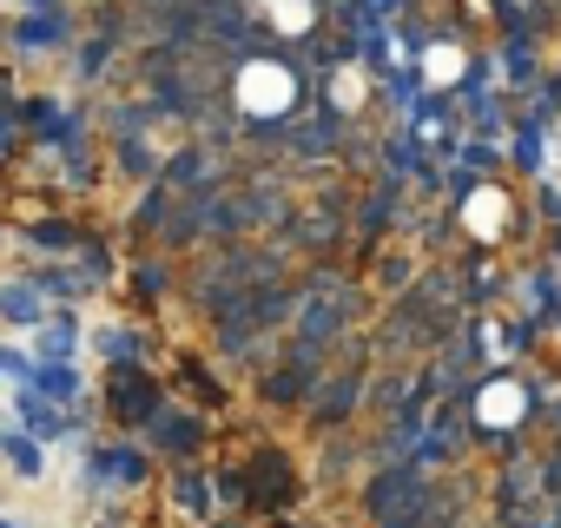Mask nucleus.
Instances as JSON below:
<instances>
[{"instance_id": "nucleus-2", "label": "nucleus", "mask_w": 561, "mask_h": 528, "mask_svg": "<svg viewBox=\"0 0 561 528\" xmlns=\"http://www.w3.org/2000/svg\"><path fill=\"white\" fill-rule=\"evenodd\" d=\"M502 225H508V198H502V192H476V198H469V231L495 238Z\"/></svg>"}, {"instance_id": "nucleus-5", "label": "nucleus", "mask_w": 561, "mask_h": 528, "mask_svg": "<svg viewBox=\"0 0 561 528\" xmlns=\"http://www.w3.org/2000/svg\"><path fill=\"white\" fill-rule=\"evenodd\" d=\"M423 73H430V80H436V87H449V80H456V73H462V54H456V47H436V54H430V67H423Z\"/></svg>"}, {"instance_id": "nucleus-1", "label": "nucleus", "mask_w": 561, "mask_h": 528, "mask_svg": "<svg viewBox=\"0 0 561 528\" xmlns=\"http://www.w3.org/2000/svg\"><path fill=\"white\" fill-rule=\"evenodd\" d=\"M291 93H298V87H291V73L277 67V60H257V67L238 73V106H244V113H285Z\"/></svg>"}, {"instance_id": "nucleus-6", "label": "nucleus", "mask_w": 561, "mask_h": 528, "mask_svg": "<svg viewBox=\"0 0 561 528\" xmlns=\"http://www.w3.org/2000/svg\"><path fill=\"white\" fill-rule=\"evenodd\" d=\"M337 100L357 106V100H364V80H357V73H337Z\"/></svg>"}, {"instance_id": "nucleus-4", "label": "nucleus", "mask_w": 561, "mask_h": 528, "mask_svg": "<svg viewBox=\"0 0 561 528\" xmlns=\"http://www.w3.org/2000/svg\"><path fill=\"white\" fill-rule=\"evenodd\" d=\"M271 21L285 34H305L311 27V0H271Z\"/></svg>"}, {"instance_id": "nucleus-3", "label": "nucleus", "mask_w": 561, "mask_h": 528, "mask_svg": "<svg viewBox=\"0 0 561 528\" xmlns=\"http://www.w3.org/2000/svg\"><path fill=\"white\" fill-rule=\"evenodd\" d=\"M515 416H522V390H515V383L482 390V423H495V429H502V423H515Z\"/></svg>"}]
</instances>
